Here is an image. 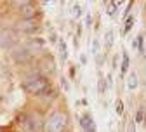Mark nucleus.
I'll list each match as a JSON object with an SVG mask.
<instances>
[{
  "label": "nucleus",
  "instance_id": "nucleus-1",
  "mask_svg": "<svg viewBox=\"0 0 146 132\" xmlns=\"http://www.w3.org/2000/svg\"><path fill=\"white\" fill-rule=\"evenodd\" d=\"M49 87V80L40 75H33L25 80V90L30 94H42L45 89Z\"/></svg>",
  "mask_w": 146,
  "mask_h": 132
},
{
  "label": "nucleus",
  "instance_id": "nucleus-20",
  "mask_svg": "<svg viewBox=\"0 0 146 132\" xmlns=\"http://www.w3.org/2000/svg\"><path fill=\"white\" fill-rule=\"evenodd\" d=\"M85 23H87L85 26H87V28H90V25H92V17H90V16H87V19H85Z\"/></svg>",
  "mask_w": 146,
  "mask_h": 132
},
{
  "label": "nucleus",
  "instance_id": "nucleus-15",
  "mask_svg": "<svg viewBox=\"0 0 146 132\" xmlns=\"http://www.w3.org/2000/svg\"><path fill=\"white\" fill-rule=\"evenodd\" d=\"M134 25V17H127V21H125V26H123V33H129L131 28Z\"/></svg>",
  "mask_w": 146,
  "mask_h": 132
},
{
  "label": "nucleus",
  "instance_id": "nucleus-11",
  "mask_svg": "<svg viewBox=\"0 0 146 132\" xmlns=\"http://www.w3.org/2000/svg\"><path fill=\"white\" fill-rule=\"evenodd\" d=\"M106 89H108V84H106V80H104V78H99V80H98V92H99L101 96H103V94L106 92Z\"/></svg>",
  "mask_w": 146,
  "mask_h": 132
},
{
  "label": "nucleus",
  "instance_id": "nucleus-7",
  "mask_svg": "<svg viewBox=\"0 0 146 132\" xmlns=\"http://www.w3.org/2000/svg\"><path fill=\"white\" fill-rule=\"evenodd\" d=\"M12 56H14V59H16L17 63H26V61L30 59V52H28L26 49H16V50L12 52Z\"/></svg>",
  "mask_w": 146,
  "mask_h": 132
},
{
  "label": "nucleus",
  "instance_id": "nucleus-3",
  "mask_svg": "<svg viewBox=\"0 0 146 132\" xmlns=\"http://www.w3.org/2000/svg\"><path fill=\"white\" fill-rule=\"evenodd\" d=\"M17 42V35L12 30H2L0 31V47L2 49H12Z\"/></svg>",
  "mask_w": 146,
  "mask_h": 132
},
{
  "label": "nucleus",
  "instance_id": "nucleus-5",
  "mask_svg": "<svg viewBox=\"0 0 146 132\" xmlns=\"http://www.w3.org/2000/svg\"><path fill=\"white\" fill-rule=\"evenodd\" d=\"M36 28H38V25H36L33 19H25L23 23H19V26H17V30L19 31H23V33H33V31H36Z\"/></svg>",
  "mask_w": 146,
  "mask_h": 132
},
{
  "label": "nucleus",
  "instance_id": "nucleus-17",
  "mask_svg": "<svg viewBox=\"0 0 146 132\" xmlns=\"http://www.w3.org/2000/svg\"><path fill=\"white\" fill-rule=\"evenodd\" d=\"M98 52H99V40L94 38L92 40V54H98Z\"/></svg>",
  "mask_w": 146,
  "mask_h": 132
},
{
  "label": "nucleus",
  "instance_id": "nucleus-4",
  "mask_svg": "<svg viewBox=\"0 0 146 132\" xmlns=\"http://www.w3.org/2000/svg\"><path fill=\"white\" fill-rule=\"evenodd\" d=\"M17 5H19V12H21V16L25 17L26 21H28V19H33V17H35L36 9H35L33 4H30V2H21V4H17Z\"/></svg>",
  "mask_w": 146,
  "mask_h": 132
},
{
  "label": "nucleus",
  "instance_id": "nucleus-14",
  "mask_svg": "<svg viewBox=\"0 0 146 132\" xmlns=\"http://www.w3.org/2000/svg\"><path fill=\"white\" fill-rule=\"evenodd\" d=\"M59 50H61V61L64 63V61H66V58H68V52H66V44H64V42H61V44H59Z\"/></svg>",
  "mask_w": 146,
  "mask_h": 132
},
{
  "label": "nucleus",
  "instance_id": "nucleus-18",
  "mask_svg": "<svg viewBox=\"0 0 146 132\" xmlns=\"http://www.w3.org/2000/svg\"><path fill=\"white\" fill-rule=\"evenodd\" d=\"M136 120L137 122H143V106L137 109V115H136Z\"/></svg>",
  "mask_w": 146,
  "mask_h": 132
},
{
  "label": "nucleus",
  "instance_id": "nucleus-21",
  "mask_svg": "<svg viewBox=\"0 0 146 132\" xmlns=\"http://www.w3.org/2000/svg\"><path fill=\"white\" fill-rule=\"evenodd\" d=\"M82 132H96V130H82Z\"/></svg>",
  "mask_w": 146,
  "mask_h": 132
},
{
  "label": "nucleus",
  "instance_id": "nucleus-8",
  "mask_svg": "<svg viewBox=\"0 0 146 132\" xmlns=\"http://www.w3.org/2000/svg\"><path fill=\"white\" fill-rule=\"evenodd\" d=\"M127 87H129V90H136L137 89V75H136V71H132L129 75V78H127Z\"/></svg>",
  "mask_w": 146,
  "mask_h": 132
},
{
  "label": "nucleus",
  "instance_id": "nucleus-9",
  "mask_svg": "<svg viewBox=\"0 0 146 132\" xmlns=\"http://www.w3.org/2000/svg\"><path fill=\"white\" fill-rule=\"evenodd\" d=\"M118 5H120V4H117V2H108V4H106V14H108V16H113V14L117 12Z\"/></svg>",
  "mask_w": 146,
  "mask_h": 132
},
{
  "label": "nucleus",
  "instance_id": "nucleus-13",
  "mask_svg": "<svg viewBox=\"0 0 146 132\" xmlns=\"http://www.w3.org/2000/svg\"><path fill=\"white\" fill-rule=\"evenodd\" d=\"M120 70H122V73H125L127 70H129V56H127L125 52H123V59H122V66H120Z\"/></svg>",
  "mask_w": 146,
  "mask_h": 132
},
{
  "label": "nucleus",
  "instance_id": "nucleus-6",
  "mask_svg": "<svg viewBox=\"0 0 146 132\" xmlns=\"http://www.w3.org/2000/svg\"><path fill=\"white\" fill-rule=\"evenodd\" d=\"M80 127L82 130H96V125H94V118L89 115V113H85V115L80 118Z\"/></svg>",
  "mask_w": 146,
  "mask_h": 132
},
{
  "label": "nucleus",
  "instance_id": "nucleus-10",
  "mask_svg": "<svg viewBox=\"0 0 146 132\" xmlns=\"http://www.w3.org/2000/svg\"><path fill=\"white\" fill-rule=\"evenodd\" d=\"M113 38H115V33H113V30H108V31L104 33V40H106V47H111V45H113Z\"/></svg>",
  "mask_w": 146,
  "mask_h": 132
},
{
  "label": "nucleus",
  "instance_id": "nucleus-16",
  "mask_svg": "<svg viewBox=\"0 0 146 132\" xmlns=\"http://www.w3.org/2000/svg\"><path fill=\"white\" fill-rule=\"evenodd\" d=\"M115 113H117V115H118V117H120V115H122V113H123V103H122L120 99H118V101L115 103Z\"/></svg>",
  "mask_w": 146,
  "mask_h": 132
},
{
  "label": "nucleus",
  "instance_id": "nucleus-19",
  "mask_svg": "<svg viewBox=\"0 0 146 132\" xmlns=\"http://www.w3.org/2000/svg\"><path fill=\"white\" fill-rule=\"evenodd\" d=\"M127 132H136V125H134V122L129 123V129H127Z\"/></svg>",
  "mask_w": 146,
  "mask_h": 132
},
{
  "label": "nucleus",
  "instance_id": "nucleus-12",
  "mask_svg": "<svg viewBox=\"0 0 146 132\" xmlns=\"http://www.w3.org/2000/svg\"><path fill=\"white\" fill-rule=\"evenodd\" d=\"M80 14H82L80 4H73V5H71V16H73V17H80Z\"/></svg>",
  "mask_w": 146,
  "mask_h": 132
},
{
  "label": "nucleus",
  "instance_id": "nucleus-2",
  "mask_svg": "<svg viewBox=\"0 0 146 132\" xmlns=\"http://www.w3.org/2000/svg\"><path fill=\"white\" fill-rule=\"evenodd\" d=\"M66 122H68L66 113H61V111L54 113L45 122V132H63V129L66 127Z\"/></svg>",
  "mask_w": 146,
  "mask_h": 132
}]
</instances>
